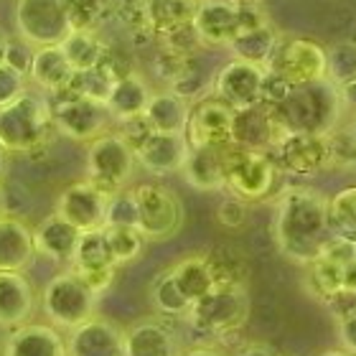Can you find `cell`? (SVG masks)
Instances as JSON below:
<instances>
[{
    "mask_svg": "<svg viewBox=\"0 0 356 356\" xmlns=\"http://www.w3.org/2000/svg\"><path fill=\"white\" fill-rule=\"evenodd\" d=\"M273 201L275 245L285 260L308 265L331 237L328 196L308 184H288L280 186Z\"/></svg>",
    "mask_w": 356,
    "mask_h": 356,
    "instance_id": "cell-1",
    "label": "cell"
},
{
    "mask_svg": "<svg viewBox=\"0 0 356 356\" xmlns=\"http://www.w3.org/2000/svg\"><path fill=\"white\" fill-rule=\"evenodd\" d=\"M275 110L285 133H313L328 135L339 125H343V107L339 89L331 79L290 87L288 97Z\"/></svg>",
    "mask_w": 356,
    "mask_h": 356,
    "instance_id": "cell-2",
    "label": "cell"
},
{
    "mask_svg": "<svg viewBox=\"0 0 356 356\" xmlns=\"http://www.w3.org/2000/svg\"><path fill=\"white\" fill-rule=\"evenodd\" d=\"M51 133L49 99L38 89L29 87L13 102L0 107V148L8 156H29L44 148Z\"/></svg>",
    "mask_w": 356,
    "mask_h": 356,
    "instance_id": "cell-3",
    "label": "cell"
},
{
    "mask_svg": "<svg viewBox=\"0 0 356 356\" xmlns=\"http://www.w3.org/2000/svg\"><path fill=\"white\" fill-rule=\"evenodd\" d=\"M247 318H250L247 285L219 282L188 308L184 321L199 334L222 339L227 334H237L247 323Z\"/></svg>",
    "mask_w": 356,
    "mask_h": 356,
    "instance_id": "cell-4",
    "label": "cell"
},
{
    "mask_svg": "<svg viewBox=\"0 0 356 356\" xmlns=\"http://www.w3.org/2000/svg\"><path fill=\"white\" fill-rule=\"evenodd\" d=\"M280 168L273 161L267 150H245V148H227V161H224V191L247 201L273 199L280 191Z\"/></svg>",
    "mask_w": 356,
    "mask_h": 356,
    "instance_id": "cell-5",
    "label": "cell"
},
{
    "mask_svg": "<svg viewBox=\"0 0 356 356\" xmlns=\"http://www.w3.org/2000/svg\"><path fill=\"white\" fill-rule=\"evenodd\" d=\"M135 199L138 222L135 229L140 232L145 242H165L173 239L184 227L186 211L184 201L171 186L161 181H145V184L130 186Z\"/></svg>",
    "mask_w": 356,
    "mask_h": 356,
    "instance_id": "cell-6",
    "label": "cell"
},
{
    "mask_svg": "<svg viewBox=\"0 0 356 356\" xmlns=\"http://www.w3.org/2000/svg\"><path fill=\"white\" fill-rule=\"evenodd\" d=\"M84 165H87V181L97 186L104 196L127 188L138 171L133 148L122 140L118 130H107L87 143Z\"/></svg>",
    "mask_w": 356,
    "mask_h": 356,
    "instance_id": "cell-7",
    "label": "cell"
},
{
    "mask_svg": "<svg viewBox=\"0 0 356 356\" xmlns=\"http://www.w3.org/2000/svg\"><path fill=\"white\" fill-rule=\"evenodd\" d=\"M97 300L99 298L84 285V280L74 270L54 275L38 298L46 321L61 331H72L74 326L92 318L97 311Z\"/></svg>",
    "mask_w": 356,
    "mask_h": 356,
    "instance_id": "cell-8",
    "label": "cell"
},
{
    "mask_svg": "<svg viewBox=\"0 0 356 356\" xmlns=\"http://www.w3.org/2000/svg\"><path fill=\"white\" fill-rule=\"evenodd\" d=\"M265 69L285 79L290 87L328 79L326 46L318 44L311 36H285V33H280L277 46H275Z\"/></svg>",
    "mask_w": 356,
    "mask_h": 356,
    "instance_id": "cell-9",
    "label": "cell"
},
{
    "mask_svg": "<svg viewBox=\"0 0 356 356\" xmlns=\"http://www.w3.org/2000/svg\"><path fill=\"white\" fill-rule=\"evenodd\" d=\"M51 112L54 130L69 140L89 143L102 133L112 130V118L102 102L74 95L72 89H61L56 95H46Z\"/></svg>",
    "mask_w": 356,
    "mask_h": 356,
    "instance_id": "cell-10",
    "label": "cell"
},
{
    "mask_svg": "<svg viewBox=\"0 0 356 356\" xmlns=\"http://www.w3.org/2000/svg\"><path fill=\"white\" fill-rule=\"evenodd\" d=\"M15 36L31 46H56L72 31L64 0H15L13 6Z\"/></svg>",
    "mask_w": 356,
    "mask_h": 356,
    "instance_id": "cell-11",
    "label": "cell"
},
{
    "mask_svg": "<svg viewBox=\"0 0 356 356\" xmlns=\"http://www.w3.org/2000/svg\"><path fill=\"white\" fill-rule=\"evenodd\" d=\"M282 176L313 178L328 171V135L313 133H282V138L270 150Z\"/></svg>",
    "mask_w": 356,
    "mask_h": 356,
    "instance_id": "cell-12",
    "label": "cell"
},
{
    "mask_svg": "<svg viewBox=\"0 0 356 356\" xmlns=\"http://www.w3.org/2000/svg\"><path fill=\"white\" fill-rule=\"evenodd\" d=\"M232 110L211 92L193 99L188 107L184 138L188 148H224L232 145Z\"/></svg>",
    "mask_w": 356,
    "mask_h": 356,
    "instance_id": "cell-13",
    "label": "cell"
},
{
    "mask_svg": "<svg viewBox=\"0 0 356 356\" xmlns=\"http://www.w3.org/2000/svg\"><path fill=\"white\" fill-rule=\"evenodd\" d=\"M262 79H265V67L229 56V61H224L211 74L209 92L224 104H229L232 110H245L260 104Z\"/></svg>",
    "mask_w": 356,
    "mask_h": 356,
    "instance_id": "cell-14",
    "label": "cell"
},
{
    "mask_svg": "<svg viewBox=\"0 0 356 356\" xmlns=\"http://www.w3.org/2000/svg\"><path fill=\"white\" fill-rule=\"evenodd\" d=\"M239 3L242 0H199L191 26L201 49H229L232 41L242 33Z\"/></svg>",
    "mask_w": 356,
    "mask_h": 356,
    "instance_id": "cell-15",
    "label": "cell"
},
{
    "mask_svg": "<svg viewBox=\"0 0 356 356\" xmlns=\"http://www.w3.org/2000/svg\"><path fill=\"white\" fill-rule=\"evenodd\" d=\"M107 199L97 186H92L87 178L69 184L64 191L56 196L54 211L67 219L72 227L79 232H95L104 227V211H107Z\"/></svg>",
    "mask_w": 356,
    "mask_h": 356,
    "instance_id": "cell-16",
    "label": "cell"
},
{
    "mask_svg": "<svg viewBox=\"0 0 356 356\" xmlns=\"http://www.w3.org/2000/svg\"><path fill=\"white\" fill-rule=\"evenodd\" d=\"M280 120L267 104H252L245 110H234L232 115V145L245 150H270L282 138Z\"/></svg>",
    "mask_w": 356,
    "mask_h": 356,
    "instance_id": "cell-17",
    "label": "cell"
},
{
    "mask_svg": "<svg viewBox=\"0 0 356 356\" xmlns=\"http://www.w3.org/2000/svg\"><path fill=\"white\" fill-rule=\"evenodd\" d=\"M0 356H69L67 336L49 321H29L8 331Z\"/></svg>",
    "mask_w": 356,
    "mask_h": 356,
    "instance_id": "cell-18",
    "label": "cell"
},
{
    "mask_svg": "<svg viewBox=\"0 0 356 356\" xmlns=\"http://www.w3.org/2000/svg\"><path fill=\"white\" fill-rule=\"evenodd\" d=\"M181 341L171 318H143L122 328V356H178Z\"/></svg>",
    "mask_w": 356,
    "mask_h": 356,
    "instance_id": "cell-19",
    "label": "cell"
},
{
    "mask_svg": "<svg viewBox=\"0 0 356 356\" xmlns=\"http://www.w3.org/2000/svg\"><path fill=\"white\" fill-rule=\"evenodd\" d=\"M133 153L138 168H143L150 176L163 178L181 173V165H184L186 156H188V143H186L184 135L153 133L150 130Z\"/></svg>",
    "mask_w": 356,
    "mask_h": 356,
    "instance_id": "cell-20",
    "label": "cell"
},
{
    "mask_svg": "<svg viewBox=\"0 0 356 356\" xmlns=\"http://www.w3.org/2000/svg\"><path fill=\"white\" fill-rule=\"evenodd\" d=\"M69 356H122V328L110 318L92 316L67 331Z\"/></svg>",
    "mask_w": 356,
    "mask_h": 356,
    "instance_id": "cell-21",
    "label": "cell"
},
{
    "mask_svg": "<svg viewBox=\"0 0 356 356\" xmlns=\"http://www.w3.org/2000/svg\"><path fill=\"white\" fill-rule=\"evenodd\" d=\"M36 288L26 273H0V328L23 326L36 311Z\"/></svg>",
    "mask_w": 356,
    "mask_h": 356,
    "instance_id": "cell-22",
    "label": "cell"
},
{
    "mask_svg": "<svg viewBox=\"0 0 356 356\" xmlns=\"http://www.w3.org/2000/svg\"><path fill=\"white\" fill-rule=\"evenodd\" d=\"M79 234L82 232L54 211L33 227V250L38 257H46L59 265H72L76 245H79Z\"/></svg>",
    "mask_w": 356,
    "mask_h": 356,
    "instance_id": "cell-23",
    "label": "cell"
},
{
    "mask_svg": "<svg viewBox=\"0 0 356 356\" xmlns=\"http://www.w3.org/2000/svg\"><path fill=\"white\" fill-rule=\"evenodd\" d=\"M36 260L33 227L18 216H0V273H26Z\"/></svg>",
    "mask_w": 356,
    "mask_h": 356,
    "instance_id": "cell-24",
    "label": "cell"
},
{
    "mask_svg": "<svg viewBox=\"0 0 356 356\" xmlns=\"http://www.w3.org/2000/svg\"><path fill=\"white\" fill-rule=\"evenodd\" d=\"M150 95H153V87H150V82L138 69H133L130 74L115 79L110 95H107V102H104V107H107V112H110L112 118V125L133 118H143Z\"/></svg>",
    "mask_w": 356,
    "mask_h": 356,
    "instance_id": "cell-25",
    "label": "cell"
},
{
    "mask_svg": "<svg viewBox=\"0 0 356 356\" xmlns=\"http://www.w3.org/2000/svg\"><path fill=\"white\" fill-rule=\"evenodd\" d=\"M227 148H188L181 176L191 188L204 193L224 191V161H227Z\"/></svg>",
    "mask_w": 356,
    "mask_h": 356,
    "instance_id": "cell-26",
    "label": "cell"
},
{
    "mask_svg": "<svg viewBox=\"0 0 356 356\" xmlns=\"http://www.w3.org/2000/svg\"><path fill=\"white\" fill-rule=\"evenodd\" d=\"M74 76V69L67 61L61 46H38L33 51V64L29 72V87L38 89L41 95H56L67 89Z\"/></svg>",
    "mask_w": 356,
    "mask_h": 356,
    "instance_id": "cell-27",
    "label": "cell"
},
{
    "mask_svg": "<svg viewBox=\"0 0 356 356\" xmlns=\"http://www.w3.org/2000/svg\"><path fill=\"white\" fill-rule=\"evenodd\" d=\"M188 107H191V102H186L184 97H178L171 89H153L143 118H145V122H148L153 133L184 135L186 120H188Z\"/></svg>",
    "mask_w": 356,
    "mask_h": 356,
    "instance_id": "cell-28",
    "label": "cell"
},
{
    "mask_svg": "<svg viewBox=\"0 0 356 356\" xmlns=\"http://www.w3.org/2000/svg\"><path fill=\"white\" fill-rule=\"evenodd\" d=\"M168 270H171V277L178 285V290L184 293L191 305L216 285V275L207 254H186L178 262H173Z\"/></svg>",
    "mask_w": 356,
    "mask_h": 356,
    "instance_id": "cell-29",
    "label": "cell"
},
{
    "mask_svg": "<svg viewBox=\"0 0 356 356\" xmlns=\"http://www.w3.org/2000/svg\"><path fill=\"white\" fill-rule=\"evenodd\" d=\"M305 267L303 285L308 296L321 300L323 305H331L339 296H343V265L331 260L326 254H316Z\"/></svg>",
    "mask_w": 356,
    "mask_h": 356,
    "instance_id": "cell-30",
    "label": "cell"
},
{
    "mask_svg": "<svg viewBox=\"0 0 356 356\" xmlns=\"http://www.w3.org/2000/svg\"><path fill=\"white\" fill-rule=\"evenodd\" d=\"M199 0H145V18L153 38H163L173 31L191 26Z\"/></svg>",
    "mask_w": 356,
    "mask_h": 356,
    "instance_id": "cell-31",
    "label": "cell"
},
{
    "mask_svg": "<svg viewBox=\"0 0 356 356\" xmlns=\"http://www.w3.org/2000/svg\"><path fill=\"white\" fill-rule=\"evenodd\" d=\"M59 46L74 72L99 67L110 51V44L99 36V31H69Z\"/></svg>",
    "mask_w": 356,
    "mask_h": 356,
    "instance_id": "cell-32",
    "label": "cell"
},
{
    "mask_svg": "<svg viewBox=\"0 0 356 356\" xmlns=\"http://www.w3.org/2000/svg\"><path fill=\"white\" fill-rule=\"evenodd\" d=\"M277 38H280V31L275 29L273 21H270V23H265V26H260V29L239 33L229 44L227 51H229V56H234V59L267 67V61H270L275 46H277Z\"/></svg>",
    "mask_w": 356,
    "mask_h": 356,
    "instance_id": "cell-33",
    "label": "cell"
},
{
    "mask_svg": "<svg viewBox=\"0 0 356 356\" xmlns=\"http://www.w3.org/2000/svg\"><path fill=\"white\" fill-rule=\"evenodd\" d=\"M148 298H150V305H153L156 316H161V318L184 321L186 313H188V308H191V303L186 300V296L178 290L176 282H173L171 270H168V267L161 270V273L150 280Z\"/></svg>",
    "mask_w": 356,
    "mask_h": 356,
    "instance_id": "cell-34",
    "label": "cell"
},
{
    "mask_svg": "<svg viewBox=\"0 0 356 356\" xmlns=\"http://www.w3.org/2000/svg\"><path fill=\"white\" fill-rule=\"evenodd\" d=\"M328 224L331 234L356 239V184L343 186L328 196Z\"/></svg>",
    "mask_w": 356,
    "mask_h": 356,
    "instance_id": "cell-35",
    "label": "cell"
},
{
    "mask_svg": "<svg viewBox=\"0 0 356 356\" xmlns=\"http://www.w3.org/2000/svg\"><path fill=\"white\" fill-rule=\"evenodd\" d=\"M72 31H99L112 21V0H64Z\"/></svg>",
    "mask_w": 356,
    "mask_h": 356,
    "instance_id": "cell-36",
    "label": "cell"
},
{
    "mask_svg": "<svg viewBox=\"0 0 356 356\" xmlns=\"http://www.w3.org/2000/svg\"><path fill=\"white\" fill-rule=\"evenodd\" d=\"M112 21L133 38L135 44L156 41L145 18V0H112Z\"/></svg>",
    "mask_w": 356,
    "mask_h": 356,
    "instance_id": "cell-37",
    "label": "cell"
},
{
    "mask_svg": "<svg viewBox=\"0 0 356 356\" xmlns=\"http://www.w3.org/2000/svg\"><path fill=\"white\" fill-rule=\"evenodd\" d=\"M95 267H115L107 237H104V227L79 234V245H76L74 260L69 270H95Z\"/></svg>",
    "mask_w": 356,
    "mask_h": 356,
    "instance_id": "cell-38",
    "label": "cell"
},
{
    "mask_svg": "<svg viewBox=\"0 0 356 356\" xmlns=\"http://www.w3.org/2000/svg\"><path fill=\"white\" fill-rule=\"evenodd\" d=\"M104 237H107L112 262L118 270L135 262L145 250V239L135 227H104Z\"/></svg>",
    "mask_w": 356,
    "mask_h": 356,
    "instance_id": "cell-39",
    "label": "cell"
},
{
    "mask_svg": "<svg viewBox=\"0 0 356 356\" xmlns=\"http://www.w3.org/2000/svg\"><path fill=\"white\" fill-rule=\"evenodd\" d=\"M112 84H115V76L110 74V69L104 67V64H99V67L87 69V72H74L67 89H72L79 97H87V99H95V102L104 104Z\"/></svg>",
    "mask_w": 356,
    "mask_h": 356,
    "instance_id": "cell-40",
    "label": "cell"
},
{
    "mask_svg": "<svg viewBox=\"0 0 356 356\" xmlns=\"http://www.w3.org/2000/svg\"><path fill=\"white\" fill-rule=\"evenodd\" d=\"M328 54V79L334 84L346 82L351 76H356V41L346 38V41H336Z\"/></svg>",
    "mask_w": 356,
    "mask_h": 356,
    "instance_id": "cell-41",
    "label": "cell"
},
{
    "mask_svg": "<svg viewBox=\"0 0 356 356\" xmlns=\"http://www.w3.org/2000/svg\"><path fill=\"white\" fill-rule=\"evenodd\" d=\"M336 311V323H339V341L343 351L356 356V296H339L328 305Z\"/></svg>",
    "mask_w": 356,
    "mask_h": 356,
    "instance_id": "cell-42",
    "label": "cell"
},
{
    "mask_svg": "<svg viewBox=\"0 0 356 356\" xmlns=\"http://www.w3.org/2000/svg\"><path fill=\"white\" fill-rule=\"evenodd\" d=\"M33 51L36 46H31L29 41H23L21 36H6L3 38V51H0V64H6L8 69L18 72L21 76L29 79L31 64H33Z\"/></svg>",
    "mask_w": 356,
    "mask_h": 356,
    "instance_id": "cell-43",
    "label": "cell"
},
{
    "mask_svg": "<svg viewBox=\"0 0 356 356\" xmlns=\"http://www.w3.org/2000/svg\"><path fill=\"white\" fill-rule=\"evenodd\" d=\"M138 211H135V199L130 186L122 191L112 193L107 199V211H104V227H135Z\"/></svg>",
    "mask_w": 356,
    "mask_h": 356,
    "instance_id": "cell-44",
    "label": "cell"
},
{
    "mask_svg": "<svg viewBox=\"0 0 356 356\" xmlns=\"http://www.w3.org/2000/svg\"><path fill=\"white\" fill-rule=\"evenodd\" d=\"M0 204H3V214L26 219L31 209V193L21 181H0Z\"/></svg>",
    "mask_w": 356,
    "mask_h": 356,
    "instance_id": "cell-45",
    "label": "cell"
},
{
    "mask_svg": "<svg viewBox=\"0 0 356 356\" xmlns=\"http://www.w3.org/2000/svg\"><path fill=\"white\" fill-rule=\"evenodd\" d=\"M216 222L219 227L229 232H237V229H245L247 222H250V204L237 196H232L227 193L222 201H219V207H216Z\"/></svg>",
    "mask_w": 356,
    "mask_h": 356,
    "instance_id": "cell-46",
    "label": "cell"
},
{
    "mask_svg": "<svg viewBox=\"0 0 356 356\" xmlns=\"http://www.w3.org/2000/svg\"><path fill=\"white\" fill-rule=\"evenodd\" d=\"M74 273L79 275L84 280V285L99 298L112 288L115 275H118V267H95V270H74Z\"/></svg>",
    "mask_w": 356,
    "mask_h": 356,
    "instance_id": "cell-47",
    "label": "cell"
},
{
    "mask_svg": "<svg viewBox=\"0 0 356 356\" xmlns=\"http://www.w3.org/2000/svg\"><path fill=\"white\" fill-rule=\"evenodd\" d=\"M26 89H29V79L26 76H21L13 69H8L6 64H0V107L13 102L15 97L23 95Z\"/></svg>",
    "mask_w": 356,
    "mask_h": 356,
    "instance_id": "cell-48",
    "label": "cell"
},
{
    "mask_svg": "<svg viewBox=\"0 0 356 356\" xmlns=\"http://www.w3.org/2000/svg\"><path fill=\"white\" fill-rule=\"evenodd\" d=\"M339 89V97H341V107H343V115H356V76L346 79V82H339L336 84Z\"/></svg>",
    "mask_w": 356,
    "mask_h": 356,
    "instance_id": "cell-49",
    "label": "cell"
},
{
    "mask_svg": "<svg viewBox=\"0 0 356 356\" xmlns=\"http://www.w3.org/2000/svg\"><path fill=\"white\" fill-rule=\"evenodd\" d=\"M229 356H280L273 346H267V343L260 341H250V343H242L237 349L232 351Z\"/></svg>",
    "mask_w": 356,
    "mask_h": 356,
    "instance_id": "cell-50",
    "label": "cell"
},
{
    "mask_svg": "<svg viewBox=\"0 0 356 356\" xmlns=\"http://www.w3.org/2000/svg\"><path fill=\"white\" fill-rule=\"evenodd\" d=\"M343 293L356 296V257L343 265Z\"/></svg>",
    "mask_w": 356,
    "mask_h": 356,
    "instance_id": "cell-51",
    "label": "cell"
},
{
    "mask_svg": "<svg viewBox=\"0 0 356 356\" xmlns=\"http://www.w3.org/2000/svg\"><path fill=\"white\" fill-rule=\"evenodd\" d=\"M178 356H227V354L214 349V346H209V343H196V346H191V349H181Z\"/></svg>",
    "mask_w": 356,
    "mask_h": 356,
    "instance_id": "cell-52",
    "label": "cell"
},
{
    "mask_svg": "<svg viewBox=\"0 0 356 356\" xmlns=\"http://www.w3.org/2000/svg\"><path fill=\"white\" fill-rule=\"evenodd\" d=\"M343 127H346V133H349L351 143H354V145H356V115H351L349 122H343Z\"/></svg>",
    "mask_w": 356,
    "mask_h": 356,
    "instance_id": "cell-53",
    "label": "cell"
},
{
    "mask_svg": "<svg viewBox=\"0 0 356 356\" xmlns=\"http://www.w3.org/2000/svg\"><path fill=\"white\" fill-rule=\"evenodd\" d=\"M6 171H8V153L0 148V181L6 178Z\"/></svg>",
    "mask_w": 356,
    "mask_h": 356,
    "instance_id": "cell-54",
    "label": "cell"
},
{
    "mask_svg": "<svg viewBox=\"0 0 356 356\" xmlns=\"http://www.w3.org/2000/svg\"><path fill=\"white\" fill-rule=\"evenodd\" d=\"M323 356H354V354H349V351H343V349H336V351H326Z\"/></svg>",
    "mask_w": 356,
    "mask_h": 356,
    "instance_id": "cell-55",
    "label": "cell"
},
{
    "mask_svg": "<svg viewBox=\"0 0 356 356\" xmlns=\"http://www.w3.org/2000/svg\"><path fill=\"white\" fill-rule=\"evenodd\" d=\"M3 38H6V33H3V31H0V51H3Z\"/></svg>",
    "mask_w": 356,
    "mask_h": 356,
    "instance_id": "cell-56",
    "label": "cell"
},
{
    "mask_svg": "<svg viewBox=\"0 0 356 356\" xmlns=\"http://www.w3.org/2000/svg\"><path fill=\"white\" fill-rule=\"evenodd\" d=\"M0 216H3V204H0Z\"/></svg>",
    "mask_w": 356,
    "mask_h": 356,
    "instance_id": "cell-57",
    "label": "cell"
},
{
    "mask_svg": "<svg viewBox=\"0 0 356 356\" xmlns=\"http://www.w3.org/2000/svg\"><path fill=\"white\" fill-rule=\"evenodd\" d=\"M260 3H262V0H260Z\"/></svg>",
    "mask_w": 356,
    "mask_h": 356,
    "instance_id": "cell-58",
    "label": "cell"
}]
</instances>
